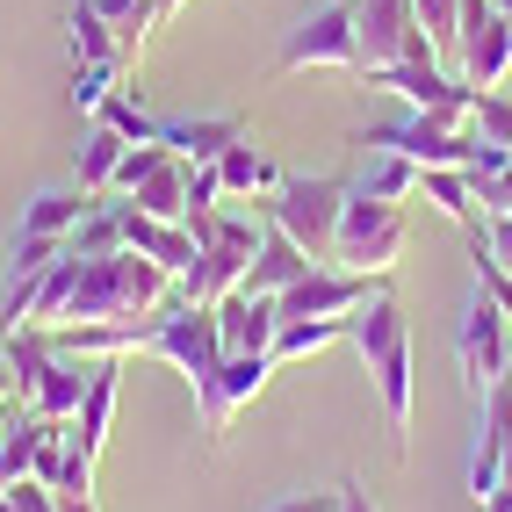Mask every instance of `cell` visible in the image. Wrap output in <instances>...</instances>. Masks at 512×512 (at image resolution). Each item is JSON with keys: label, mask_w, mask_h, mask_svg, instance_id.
<instances>
[{"label": "cell", "mask_w": 512, "mask_h": 512, "mask_svg": "<svg viewBox=\"0 0 512 512\" xmlns=\"http://www.w3.org/2000/svg\"><path fill=\"white\" fill-rule=\"evenodd\" d=\"M368 296H375V275H354V267H325L318 260L303 282H289L275 296V311L282 318H354Z\"/></svg>", "instance_id": "cell-10"}, {"label": "cell", "mask_w": 512, "mask_h": 512, "mask_svg": "<svg viewBox=\"0 0 512 512\" xmlns=\"http://www.w3.org/2000/svg\"><path fill=\"white\" fill-rule=\"evenodd\" d=\"M469 246H476V289H484V296L498 303V311L512 318V267H505V260L484 246V238H469Z\"/></svg>", "instance_id": "cell-36"}, {"label": "cell", "mask_w": 512, "mask_h": 512, "mask_svg": "<svg viewBox=\"0 0 512 512\" xmlns=\"http://www.w3.org/2000/svg\"><path fill=\"white\" fill-rule=\"evenodd\" d=\"M332 260L354 267V275H375L383 282L390 267L404 260V202H375V195H347L339 210V238H332Z\"/></svg>", "instance_id": "cell-3"}, {"label": "cell", "mask_w": 512, "mask_h": 512, "mask_svg": "<svg viewBox=\"0 0 512 512\" xmlns=\"http://www.w3.org/2000/svg\"><path fill=\"white\" fill-rule=\"evenodd\" d=\"M332 512H375L368 484H354V476H347V484H339V498H332Z\"/></svg>", "instance_id": "cell-40"}, {"label": "cell", "mask_w": 512, "mask_h": 512, "mask_svg": "<svg viewBox=\"0 0 512 512\" xmlns=\"http://www.w3.org/2000/svg\"><path fill=\"white\" fill-rule=\"evenodd\" d=\"M145 354L174 361L188 383H210V375L224 368V332H217V303H166V311L152 318V339Z\"/></svg>", "instance_id": "cell-5"}, {"label": "cell", "mask_w": 512, "mask_h": 512, "mask_svg": "<svg viewBox=\"0 0 512 512\" xmlns=\"http://www.w3.org/2000/svg\"><path fill=\"white\" fill-rule=\"evenodd\" d=\"M65 253V238H37V231H15V260H8V282L22 275H44V267Z\"/></svg>", "instance_id": "cell-35"}, {"label": "cell", "mask_w": 512, "mask_h": 512, "mask_svg": "<svg viewBox=\"0 0 512 512\" xmlns=\"http://www.w3.org/2000/svg\"><path fill=\"white\" fill-rule=\"evenodd\" d=\"M419 181H426V166H412L404 152H368V174L354 181L361 195H375V202H412L419 195Z\"/></svg>", "instance_id": "cell-28"}, {"label": "cell", "mask_w": 512, "mask_h": 512, "mask_svg": "<svg viewBox=\"0 0 512 512\" xmlns=\"http://www.w3.org/2000/svg\"><path fill=\"white\" fill-rule=\"evenodd\" d=\"M0 512H58V491L22 476V484H0Z\"/></svg>", "instance_id": "cell-37"}, {"label": "cell", "mask_w": 512, "mask_h": 512, "mask_svg": "<svg viewBox=\"0 0 512 512\" xmlns=\"http://www.w3.org/2000/svg\"><path fill=\"white\" fill-rule=\"evenodd\" d=\"M455 73H462V87H476V94H491V87L512 73V22L498 15V0H462Z\"/></svg>", "instance_id": "cell-8"}, {"label": "cell", "mask_w": 512, "mask_h": 512, "mask_svg": "<svg viewBox=\"0 0 512 512\" xmlns=\"http://www.w3.org/2000/svg\"><path fill=\"white\" fill-rule=\"evenodd\" d=\"M455 361H462V375H469V390H476V397H484L498 375H505V361H512V318L498 311L484 289H476V296H469V311H462Z\"/></svg>", "instance_id": "cell-9"}, {"label": "cell", "mask_w": 512, "mask_h": 512, "mask_svg": "<svg viewBox=\"0 0 512 512\" xmlns=\"http://www.w3.org/2000/svg\"><path fill=\"white\" fill-rule=\"evenodd\" d=\"M505 455H512V390L491 383L484 390V412H476V455H469V498L484 505L491 484L505 476Z\"/></svg>", "instance_id": "cell-13"}, {"label": "cell", "mask_w": 512, "mask_h": 512, "mask_svg": "<svg viewBox=\"0 0 512 512\" xmlns=\"http://www.w3.org/2000/svg\"><path fill=\"white\" fill-rule=\"evenodd\" d=\"M58 512H94V491H58Z\"/></svg>", "instance_id": "cell-41"}, {"label": "cell", "mask_w": 512, "mask_h": 512, "mask_svg": "<svg viewBox=\"0 0 512 512\" xmlns=\"http://www.w3.org/2000/svg\"><path fill=\"white\" fill-rule=\"evenodd\" d=\"M282 73H361L354 0H325L282 37Z\"/></svg>", "instance_id": "cell-4"}, {"label": "cell", "mask_w": 512, "mask_h": 512, "mask_svg": "<svg viewBox=\"0 0 512 512\" xmlns=\"http://www.w3.org/2000/svg\"><path fill=\"white\" fill-rule=\"evenodd\" d=\"M484 512H512V484H491V498H484Z\"/></svg>", "instance_id": "cell-42"}, {"label": "cell", "mask_w": 512, "mask_h": 512, "mask_svg": "<svg viewBox=\"0 0 512 512\" xmlns=\"http://www.w3.org/2000/svg\"><path fill=\"white\" fill-rule=\"evenodd\" d=\"M217 195H224V174H217V166H188V217H210Z\"/></svg>", "instance_id": "cell-38"}, {"label": "cell", "mask_w": 512, "mask_h": 512, "mask_svg": "<svg viewBox=\"0 0 512 512\" xmlns=\"http://www.w3.org/2000/svg\"><path fill=\"white\" fill-rule=\"evenodd\" d=\"M159 8H166V15H174V8H188V0H159Z\"/></svg>", "instance_id": "cell-45"}, {"label": "cell", "mask_w": 512, "mask_h": 512, "mask_svg": "<svg viewBox=\"0 0 512 512\" xmlns=\"http://www.w3.org/2000/svg\"><path fill=\"white\" fill-rule=\"evenodd\" d=\"M419 8V29L440 65H455V44H462V0H412Z\"/></svg>", "instance_id": "cell-31"}, {"label": "cell", "mask_w": 512, "mask_h": 512, "mask_svg": "<svg viewBox=\"0 0 512 512\" xmlns=\"http://www.w3.org/2000/svg\"><path fill=\"white\" fill-rule=\"evenodd\" d=\"M87 210H94V195H87V188H44V195H29V202H22V224H15V231H37V238H73Z\"/></svg>", "instance_id": "cell-20"}, {"label": "cell", "mask_w": 512, "mask_h": 512, "mask_svg": "<svg viewBox=\"0 0 512 512\" xmlns=\"http://www.w3.org/2000/svg\"><path fill=\"white\" fill-rule=\"evenodd\" d=\"M217 174H224V195H246V202H267V195L282 188V166L267 159L253 138H238V145L217 159Z\"/></svg>", "instance_id": "cell-22"}, {"label": "cell", "mask_w": 512, "mask_h": 512, "mask_svg": "<svg viewBox=\"0 0 512 512\" xmlns=\"http://www.w3.org/2000/svg\"><path fill=\"white\" fill-rule=\"evenodd\" d=\"M347 339H354V354H361V361H375L383 347H397V339H412V325H404V303L375 289L361 311L347 318Z\"/></svg>", "instance_id": "cell-19"}, {"label": "cell", "mask_w": 512, "mask_h": 512, "mask_svg": "<svg viewBox=\"0 0 512 512\" xmlns=\"http://www.w3.org/2000/svg\"><path fill=\"white\" fill-rule=\"evenodd\" d=\"M498 383H505V390H512V361H505V375H498Z\"/></svg>", "instance_id": "cell-46"}, {"label": "cell", "mask_w": 512, "mask_h": 512, "mask_svg": "<svg viewBox=\"0 0 512 512\" xmlns=\"http://www.w3.org/2000/svg\"><path fill=\"white\" fill-rule=\"evenodd\" d=\"M123 73H130V65H73V109L80 116H101L123 94Z\"/></svg>", "instance_id": "cell-32"}, {"label": "cell", "mask_w": 512, "mask_h": 512, "mask_svg": "<svg viewBox=\"0 0 512 512\" xmlns=\"http://www.w3.org/2000/svg\"><path fill=\"white\" fill-rule=\"evenodd\" d=\"M267 375H275V354H224V368L210 375V383H195V404H202V426H210V440L231 433V419L260 397Z\"/></svg>", "instance_id": "cell-11"}, {"label": "cell", "mask_w": 512, "mask_h": 512, "mask_svg": "<svg viewBox=\"0 0 512 512\" xmlns=\"http://www.w3.org/2000/svg\"><path fill=\"white\" fill-rule=\"evenodd\" d=\"M426 202H433V210L440 217H448V224H462L469 238L476 231H484V210H476V188H469V174H462V166H426Z\"/></svg>", "instance_id": "cell-24"}, {"label": "cell", "mask_w": 512, "mask_h": 512, "mask_svg": "<svg viewBox=\"0 0 512 512\" xmlns=\"http://www.w3.org/2000/svg\"><path fill=\"white\" fill-rule=\"evenodd\" d=\"M130 202H138L145 217H166V224H188V166L181 159H166V166H152V174L130 188Z\"/></svg>", "instance_id": "cell-25"}, {"label": "cell", "mask_w": 512, "mask_h": 512, "mask_svg": "<svg viewBox=\"0 0 512 512\" xmlns=\"http://www.w3.org/2000/svg\"><path fill=\"white\" fill-rule=\"evenodd\" d=\"M238 138H246V116H159V145L181 166H217Z\"/></svg>", "instance_id": "cell-14"}, {"label": "cell", "mask_w": 512, "mask_h": 512, "mask_svg": "<svg viewBox=\"0 0 512 512\" xmlns=\"http://www.w3.org/2000/svg\"><path fill=\"white\" fill-rule=\"evenodd\" d=\"M80 397H87L80 361H73V354H58V361L44 368V383L29 390V412H37V419H73V412H80Z\"/></svg>", "instance_id": "cell-27"}, {"label": "cell", "mask_w": 512, "mask_h": 512, "mask_svg": "<svg viewBox=\"0 0 512 512\" xmlns=\"http://www.w3.org/2000/svg\"><path fill=\"white\" fill-rule=\"evenodd\" d=\"M469 130L484 145H498V152H512V94H476V109H469Z\"/></svg>", "instance_id": "cell-33"}, {"label": "cell", "mask_w": 512, "mask_h": 512, "mask_svg": "<svg viewBox=\"0 0 512 512\" xmlns=\"http://www.w3.org/2000/svg\"><path fill=\"white\" fill-rule=\"evenodd\" d=\"M166 289L174 275L152 267L145 253H101V260H80L73 275V296H65V318L58 325H87V318H145V311H166Z\"/></svg>", "instance_id": "cell-1"}, {"label": "cell", "mask_w": 512, "mask_h": 512, "mask_svg": "<svg viewBox=\"0 0 512 512\" xmlns=\"http://www.w3.org/2000/svg\"><path fill=\"white\" fill-rule=\"evenodd\" d=\"M275 512H332L325 498H289V505H275Z\"/></svg>", "instance_id": "cell-43"}, {"label": "cell", "mask_w": 512, "mask_h": 512, "mask_svg": "<svg viewBox=\"0 0 512 512\" xmlns=\"http://www.w3.org/2000/svg\"><path fill=\"white\" fill-rule=\"evenodd\" d=\"M375 87L397 94L404 109L448 116V123H469V109H476V87H462V73L440 65V58H404V65H390V73H375Z\"/></svg>", "instance_id": "cell-7"}, {"label": "cell", "mask_w": 512, "mask_h": 512, "mask_svg": "<svg viewBox=\"0 0 512 512\" xmlns=\"http://www.w3.org/2000/svg\"><path fill=\"white\" fill-rule=\"evenodd\" d=\"M101 123H109L123 145H159V116H152V109H138L130 94H116L109 109H101Z\"/></svg>", "instance_id": "cell-34"}, {"label": "cell", "mask_w": 512, "mask_h": 512, "mask_svg": "<svg viewBox=\"0 0 512 512\" xmlns=\"http://www.w3.org/2000/svg\"><path fill=\"white\" fill-rule=\"evenodd\" d=\"M65 246H73L80 260H101V253H123V202H109V195H101L94 210L80 217V231L65 238Z\"/></svg>", "instance_id": "cell-29"}, {"label": "cell", "mask_w": 512, "mask_h": 512, "mask_svg": "<svg viewBox=\"0 0 512 512\" xmlns=\"http://www.w3.org/2000/svg\"><path fill=\"white\" fill-rule=\"evenodd\" d=\"M498 484H512V455H505V476H498Z\"/></svg>", "instance_id": "cell-47"}, {"label": "cell", "mask_w": 512, "mask_h": 512, "mask_svg": "<svg viewBox=\"0 0 512 512\" xmlns=\"http://www.w3.org/2000/svg\"><path fill=\"white\" fill-rule=\"evenodd\" d=\"M354 37H361V73L368 80L404 65V58H433L412 0H354Z\"/></svg>", "instance_id": "cell-6"}, {"label": "cell", "mask_w": 512, "mask_h": 512, "mask_svg": "<svg viewBox=\"0 0 512 512\" xmlns=\"http://www.w3.org/2000/svg\"><path fill=\"white\" fill-rule=\"evenodd\" d=\"M123 152H130V145L116 138V130H109V123H94L87 138H80V152H73V181H80L94 202H101V195H116V166H123Z\"/></svg>", "instance_id": "cell-23"}, {"label": "cell", "mask_w": 512, "mask_h": 512, "mask_svg": "<svg viewBox=\"0 0 512 512\" xmlns=\"http://www.w3.org/2000/svg\"><path fill=\"white\" fill-rule=\"evenodd\" d=\"M37 440H44V419H8V433H0V484H22L29 469H37Z\"/></svg>", "instance_id": "cell-30"}, {"label": "cell", "mask_w": 512, "mask_h": 512, "mask_svg": "<svg viewBox=\"0 0 512 512\" xmlns=\"http://www.w3.org/2000/svg\"><path fill=\"white\" fill-rule=\"evenodd\" d=\"M347 181L339 174H282V188L260 202L267 224H282L289 238L311 260H332V238H339V210H347Z\"/></svg>", "instance_id": "cell-2"}, {"label": "cell", "mask_w": 512, "mask_h": 512, "mask_svg": "<svg viewBox=\"0 0 512 512\" xmlns=\"http://www.w3.org/2000/svg\"><path fill=\"white\" fill-rule=\"evenodd\" d=\"M339 339H347V318H282L267 354H275V368H282V361H311V354L339 347Z\"/></svg>", "instance_id": "cell-26"}, {"label": "cell", "mask_w": 512, "mask_h": 512, "mask_svg": "<svg viewBox=\"0 0 512 512\" xmlns=\"http://www.w3.org/2000/svg\"><path fill=\"white\" fill-rule=\"evenodd\" d=\"M65 37H73V65H130L116 44V22L94 8V0H73L65 8Z\"/></svg>", "instance_id": "cell-21"}, {"label": "cell", "mask_w": 512, "mask_h": 512, "mask_svg": "<svg viewBox=\"0 0 512 512\" xmlns=\"http://www.w3.org/2000/svg\"><path fill=\"white\" fill-rule=\"evenodd\" d=\"M498 15H505V22H512V0H498Z\"/></svg>", "instance_id": "cell-48"}, {"label": "cell", "mask_w": 512, "mask_h": 512, "mask_svg": "<svg viewBox=\"0 0 512 512\" xmlns=\"http://www.w3.org/2000/svg\"><path fill=\"white\" fill-rule=\"evenodd\" d=\"M275 325H282L275 296L231 289V296L217 303V332H224V354H267V347H275Z\"/></svg>", "instance_id": "cell-16"}, {"label": "cell", "mask_w": 512, "mask_h": 512, "mask_svg": "<svg viewBox=\"0 0 512 512\" xmlns=\"http://www.w3.org/2000/svg\"><path fill=\"white\" fill-rule=\"evenodd\" d=\"M476 238H484V246H491V253H498V260L512 267V217H505V210H491V217H484V231H476Z\"/></svg>", "instance_id": "cell-39"}, {"label": "cell", "mask_w": 512, "mask_h": 512, "mask_svg": "<svg viewBox=\"0 0 512 512\" xmlns=\"http://www.w3.org/2000/svg\"><path fill=\"white\" fill-rule=\"evenodd\" d=\"M109 426H116V361H94L87 375V397H80V412H73V440L87 455L109 448Z\"/></svg>", "instance_id": "cell-18"}, {"label": "cell", "mask_w": 512, "mask_h": 512, "mask_svg": "<svg viewBox=\"0 0 512 512\" xmlns=\"http://www.w3.org/2000/svg\"><path fill=\"white\" fill-rule=\"evenodd\" d=\"M0 404H15V368L0 361Z\"/></svg>", "instance_id": "cell-44"}, {"label": "cell", "mask_w": 512, "mask_h": 512, "mask_svg": "<svg viewBox=\"0 0 512 512\" xmlns=\"http://www.w3.org/2000/svg\"><path fill=\"white\" fill-rule=\"evenodd\" d=\"M311 267H318V260L303 253L282 224H267V231H260V253H253V267H246V282H238V289H253V296H282L289 282L311 275Z\"/></svg>", "instance_id": "cell-17"}, {"label": "cell", "mask_w": 512, "mask_h": 512, "mask_svg": "<svg viewBox=\"0 0 512 512\" xmlns=\"http://www.w3.org/2000/svg\"><path fill=\"white\" fill-rule=\"evenodd\" d=\"M123 246H130V253H145L152 267H166V275H174V282L188 275V267H195V253H202L188 224H166V217H145L138 202H123Z\"/></svg>", "instance_id": "cell-15"}, {"label": "cell", "mask_w": 512, "mask_h": 512, "mask_svg": "<svg viewBox=\"0 0 512 512\" xmlns=\"http://www.w3.org/2000/svg\"><path fill=\"white\" fill-rule=\"evenodd\" d=\"M152 318H87V325H51V347L58 354H73V361H123V354H145V339H152Z\"/></svg>", "instance_id": "cell-12"}]
</instances>
